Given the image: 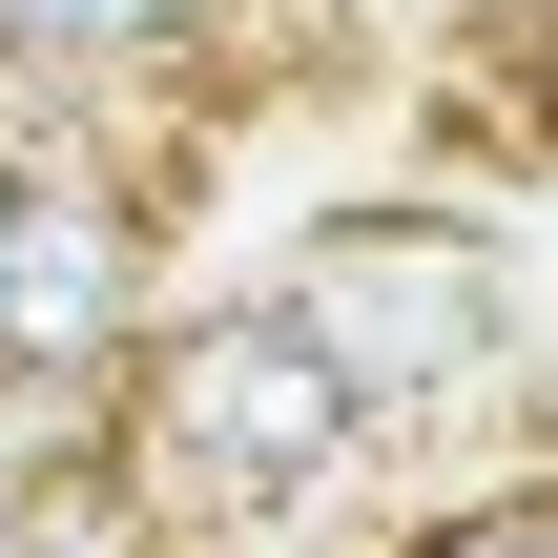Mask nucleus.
Segmentation results:
<instances>
[{"label":"nucleus","mask_w":558,"mask_h":558,"mask_svg":"<svg viewBox=\"0 0 558 558\" xmlns=\"http://www.w3.org/2000/svg\"><path fill=\"white\" fill-rule=\"evenodd\" d=\"M352 456H373V414L311 373V331H290L269 290L124 352V476H145V497H207V518H331Z\"/></svg>","instance_id":"f257e3e1"},{"label":"nucleus","mask_w":558,"mask_h":558,"mask_svg":"<svg viewBox=\"0 0 558 558\" xmlns=\"http://www.w3.org/2000/svg\"><path fill=\"white\" fill-rule=\"evenodd\" d=\"M269 311L311 331V373H331L352 414H435V393H476V373L518 352L497 248H476V228H435V207H331V228L269 269Z\"/></svg>","instance_id":"f03ea898"},{"label":"nucleus","mask_w":558,"mask_h":558,"mask_svg":"<svg viewBox=\"0 0 558 558\" xmlns=\"http://www.w3.org/2000/svg\"><path fill=\"white\" fill-rule=\"evenodd\" d=\"M124 352H145V186L21 145V207H0V373L104 393Z\"/></svg>","instance_id":"7ed1b4c3"},{"label":"nucleus","mask_w":558,"mask_h":558,"mask_svg":"<svg viewBox=\"0 0 558 558\" xmlns=\"http://www.w3.org/2000/svg\"><path fill=\"white\" fill-rule=\"evenodd\" d=\"M228 0H0V62L21 83H83V62H166V41H207Z\"/></svg>","instance_id":"20e7f679"},{"label":"nucleus","mask_w":558,"mask_h":558,"mask_svg":"<svg viewBox=\"0 0 558 558\" xmlns=\"http://www.w3.org/2000/svg\"><path fill=\"white\" fill-rule=\"evenodd\" d=\"M414 558H558V476H518V497H476V518H435Z\"/></svg>","instance_id":"39448f33"},{"label":"nucleus","mask_w":558,"mask_h":558,"mask_svg":"<svg viewBox=\"0 0 558 558\" xmlns=\"http://www.w3.org/2000/svg\"><path fill=\"white\" fill-rule=\"evenodd\" d=\"M0 207H21V124H0Z\"/></svg>","instance_id":"423d86ee"},{"label":"nucleus","mask_w":558,"mask_h":558,"mask_svg":"<svg viewBox=\"0 0 558 558\" xmlns=\"http://www.w3.org/2000/svg\"><path fill=\"white\" fill-rule=\"evenodd\" d=\"M0 558H21V538H0Z\"/></svg>","instance_id":"0eeeda50"}]
</instances>
